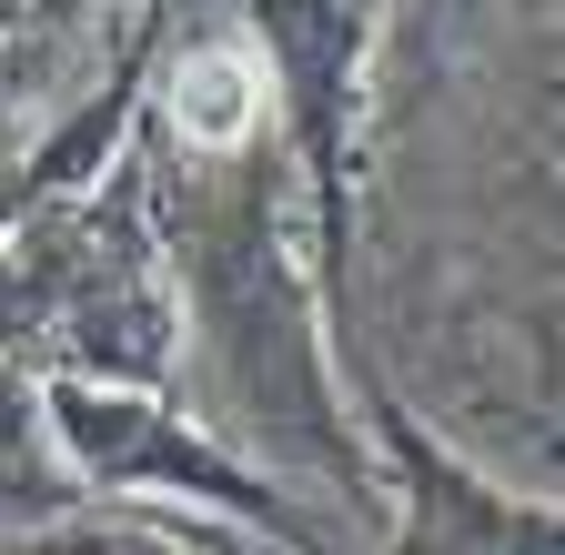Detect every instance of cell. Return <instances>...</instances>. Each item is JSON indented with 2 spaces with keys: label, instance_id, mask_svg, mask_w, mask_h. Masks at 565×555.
<instances>
[{
  "label": "cell",
  "instance_id": "6da1fadb",
  "mask_svg": "<svg viewBox=\"0 0 565 555\" xmlns=\"http://www.w3.org/2000/svg\"><path fill=\"white\" fill-rule=\"evenodd\" d=\"M172 121H182V142H243L253 131V72L233 51H192L172 72Z\"/></svg>",
  "mask_w": 565,
  "mask_h": 555
}]
</instances>
